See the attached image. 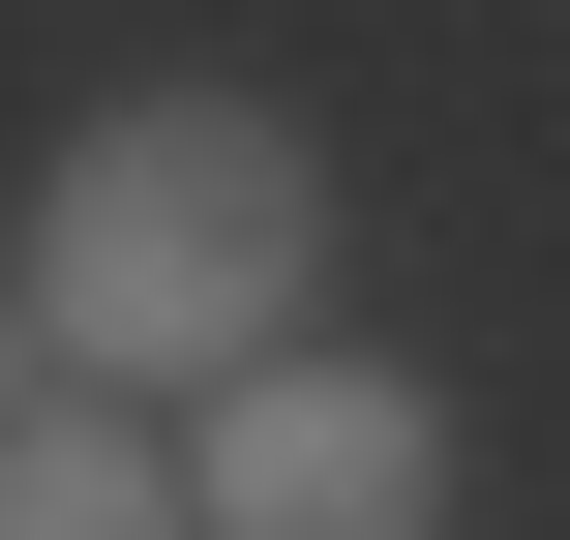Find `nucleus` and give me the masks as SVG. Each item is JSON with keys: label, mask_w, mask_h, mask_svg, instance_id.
Returning <instances> with one entry per match:
<instances>
[{"label": "nucleus", "mask_w": 570, "mask_h": 540, "mask_svg": "<svg viewBox=\"0 0 570 540\" xmlns=\"http://www.w3.org/2000/svg\"><path fill=\"white\" fill-rule=\"evenodd\" d=\"M180 481H210V540H451V421L391 361H240Z\"/></svg>", "instance_id": "nucleus-2"}, {"label": "nucleus", "mask_w": 570, "mask_h": 540, "mask_svg": "<svg viewBox=\"0 0 570 540\" xmlns=\"http://www.w3.org/2000/svg\"><path fill=\"white\" fill-rule=\"evenodd\" d=\"M0 540H210V481H150V451H120V391H30V481H0Z\"/></svg>", "instance_id": "nucleus-3"}, {"label": "nucleus", "mask_w": 570, "mask_h": 540, "mask_svg": "<svg viewBox=\"0 0 570 540\" xmlns=\"http://www.w3.org/2000/svg\"><path fill=\"white\" fill-rule=\"evenodd\" d=\"M301 271H331L301 120L150 90L30 180V391H240V361H301Z\"/></svg>", "instance_id": "nucleus-1"}]
</instances>
